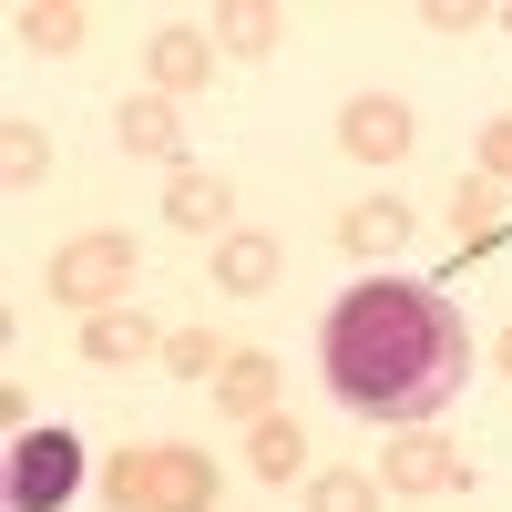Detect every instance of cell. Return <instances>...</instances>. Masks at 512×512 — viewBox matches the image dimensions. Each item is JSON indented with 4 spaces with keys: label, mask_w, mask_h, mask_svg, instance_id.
Returning <instances> with one entry per match:
<instances>
[{
    "label": "cell",
    "mask_w": 512,
    "mask_h": 512,
    "mask_svg": "<svg viewBox=\"0 0 512 512\" xmlns=\"http://www.w3.org/2000/svg\"><path fill=\"white\" fill-rule=\"evenodd\" d=\"M461 379H472V338H461L451 297L410 277H369L328 308V390L369 420H431Z\"/></svg>",
    "instance_id": "obj_1"
},
{
    "label": "cell",
    "mask_w": 512,
    "mask_h": 512,
    "mask_svg": "<svg viewBox=\"0 0 512 512\" xmlns=\"http://www.w3.org/2000/svg\"><path fill=\"white\" fill-rule=\"evenodd\" d=\"M123 287H134V236H113V226H103V236H72V246L52 256V297H62V308H93V318H103Z\"/></svg>",
    "instance_id": "obj_2"
},
{
    "label": "cell",
    "mask_w": 512,
    "mask_h": 512,
    "mask_svg": "<svg viewBox=\"0 0 512 512\" xmlns=\"http://www.w3.org/2000/svg\"><path fill=\"white\" fill-rule=\"evenodd\" d=\"M82 482V441L72 431H21L11 441V512H62Z\"/></svg>",
    "instance_id": "obj_3"
},
{
    "label": "cell",
    "mask_w": 512,
    "mask_h": 512,
    "mask_svg": "<svg viewBox=\"0 0 512 512\" xmlns=\"http://www.w3.org/2000/svg\"><path fill=\"white\" fill-rule=\"evenodd\" d=\"M144 512H216V461L175 451V441H144Z\"/></svg>",
    "instance_id": "obj_4"
},
{
    "label": "cell",
    "mask_w": 512,
    "mask_h": 512,
    "mask_svg": "<svg viewBox=\"0 0 512 512\" xmlns=\"http://www.w3.org/2000/svg\"><path fill=\"white\" fill-rule=\"evenodd\" d=\"M410 134H420V123H410V103H390V93H359L349 113H338V144H349L359 164H400Z\"/></svg>",
    "instance_id": "obj_5"
},
{
    "label": "cell",
    "mask_w": 512,
    "mask_h": 512,
    "mask_svg": "<svg viewBox=\"0 0 512 512\" xmlns=\"http://www.w3.org/2000/svg\"><path fill=\"white\" fill-rule=\"evenodd\" d=\"M379 482H390V492H451V482H461V451H451L441 431H400L390 461H379Z\"/></svg>",
    "instance_id": "obj_6"
},
{
    "label": "cell",
    "mask_w": 512,
    "mask_h": 512,
    "mask_svg": "<svg viewBox=\"0 0 512 512\" xmlns=\"http://www.w3.org/2000/svg\"><path fill=\"white\" fill-rule=\"evenodd\" d=\"M226 216H236L226 175H175V185H164V226H175V236H226Z\"/></svg>",
    "instance_id": "obj_7"
},
{
    "label": "cell",
    "mask_w": 512,
    "mask_h": 512,
    "mask_svg": "<svg viewBox=\"0 0 512 512\" xmlns=\"http://www.w3.org/2000/svg\"><path fill=\"white\" fill-rule=\"evenodd\" d=\"M144 72H154V93H164V103H175V93H195V82H205V72H216V52H205V41H195V31H175V21H164V31L144 41Z\"/></svg>",
    "instance_id": "obj_8"
},
{
    "label": "cell",
    "mask_w": 512,
    "mask_h": 512,
    "mask_svg": "<svg viewBox=\"0 0 512 512\" xmlns=\"http://www.w3.org/2000/svg\"><path fill=\"white\" fill-rule=\"evenodd\" d=\"M82 359H93V369H134V359H164V338L134 308H103L93 328H82Z\"/></svg>",
    "instance_id": "obj_9"
},
{
    "label": "cell",
    "mask_w": 512,
    "mask_h": 512,
    "mask_svg": "<svg viewBox=\"0 0 512 512\" xmlns=\"http://www.w3.org/2000/svg\"><path fill=\"white\" fill-rule=\"evenodd\" d=\"M338 246H349V256H400V246H410V205H400V195L349 205V216H338Z\"/></svg>",
    "instance_id": "obj_10"
},
{
    "label": "cell",
    "mask_w": 512,
    "mask_h": 512,
    "mask_svg": "<svg viewBox=\"0 0 512 512\" xmlns=\"http://www.w3.org/2000/svg\"><path fill=\"white\" fill-rule=\"evenodd\" d=\"M246 461H256V482H297L308 472V431H297V420H246Z\"/></svg>",
    "instance_id": "obj_11"
},
{
    "label": "cell",
    "mask_w": 512,
    "mask_h": 512,
    "mask_svg": "<svg viewBox=\"0 0 512 512\" xmlns=\"http://www.w3.org/2000/svg\"><path fill=\"white\" fill-rule=\"evenodd\" d=\"M113 144H123V154H175V144H185V113L164 103V93H144V103L113 113Z\"/></svg>",
    "instance_id": "obj_12"
},
{
    "label": "cell",
    "mask_w": 512,
    "mask_h": 512,
    "mask_svg": "<svg viewBox=\"0 0 512 512\" xmlns=\"http://www.w3.org/2000/svg\"><path fill=\"white\" fill-rule=\"evenodd\" d=\"M216 400H226L236 420H267V410H277V359H267V349H236L226 379H216Z\"/></svg>",
    "instance_id": "obj_13"
},
{
    "label": "cell",
    "mask_w": 512,
    "mask_h": 512,
    "mask_svg": "<svg viewBox=\"0 0 512 512\" xmlns=\"http://www.w3.org/2000/svg\"><path fill=\"white\" fill-rule=\"evenodd\" d=\"M216 277H226L236 297H267V287H277V236H226V246H216Z\"/></svg>",
    "instance_id": "obj_14"
},
{
    "label": "cell",
    "mask_w": 512,
    "mask_h": 512,
    "mask_svg": "<svg viewBox=\"0 0 512 512\" xmlns=\"http://www.w3.org/2000/svg\"><path fill=\"white\" fill-rule=\"evenodd\" d=\"M216 41H226L236 62H267V52H277V11H267V0H226V11H216Z\"/></svg>",
    "instance_id": "obj_15"
},
{
    "label": "cell",
    "mask_w": 512,
    "mask_h": 512,
    "mask_svg": "<svg viewBox=\"0 0 512 512\" xmlns=\"http://www.w3.org/2000/svg\"><path fill=\"white\" fill-rule=\"evenodd\" d=\"M21 41H31V52H72V41H82V21H93V11H72V0H21Z\"/></svg>",
    "instance_id": "obj_16"
},
{
    "label": "cell",
    "mask_w": 512,
    "mask_h": 512,
    "mask_svg": "<svg viewBox=\"0 0 512 512\" xmlns=\"http://www.w3.org/2000/svg\"><path fill=\"white\" fill-rule=\"evenodd\" d=\"M451 226H461V236H502V226H512V185H492V175L461 185V195H451Z\"/></svg>",
    "instance_id": "obj_17"
},
{
    "label": "cell",
    "mask_w": 512,
    "mask_h": 512,
    "mask_svg": "<svg viewBox=\"0 0 512 512\" xmlns=\"http://www.w3.org/2000/svg\"><path fill=\"white\" fill-rule=\"evenodd\" d=\"M226 359H236V349H226L216 328H185V338H164V369H175V379H226Z\"/></svg>",
    "instance_id": "obj_18"
},
{
    "label": "cell",
    "mask_w": 512,
    "mask_h": 512,
    "mask_svg": "<svg viewBox=\"0 0 512 512\" xmlns=\"http://www.w3.org/2000/svg\"><path fill=\"white\" fill-rule=\"evenodd\" d=\"M308 512H379V482L369 472H318L308 482Z\"/></svg>",
    "instance_id": "obj_19"
},
{
    "label": "cell",
    "mask_w": 512,
    "mask_h": 512,
    "mask_svg": "<svg viewBox=\"0 0 512 512\" xmlns=\"http://www.w3.org/2000/svg\"><path fill=\"white\" fill-rule=\"evenodd\" d=\"M0 175H11V185H41V175H52V144H41L31 123H11V134H0Z\"/></svg>",
    "instance_id": "obj_20"
},
{
    "label": "cell",
    "mask_w": 512,
    "mask_h": 512,
    "mask_svg": "<svg viewBox=\"0 0 512 512\" xmlns=\"http://www.w3.org/2000/svg\"><path fill=\"white\" fill-rule=\"evenodd\" d=\"M103 502H113V512H144V441L103 461Z\"/></svg>",
    "instance_id": "obj_21"
},
{
    "label": "cell",
    "mask_w": 512,
    "mask_h": 512,
    "mask_svg": "<svg viewBox=\"0 0 512 512\" xmlns=\"http://www.w3.org/2000/svg\"><path fill=\"white\" fill-rule=\"evenodd\" d=\"M482 175H492V185H512V113L482 134Z\"/></svg>",
    "instance_id": "obj_22"
},
{
    "label": "cell",
    "mask_w": 512,
    "mask_h": 512,
    "mask_svg": "<svg viewBox=\"0 0 512 512\" xmlns=\"http://www.w3.org/2000/svg\"><path fill=\"white\" fill-rule=\"evenodd\" d=\"M420 21H431V31H472V21H492V11H472V0H420Z\"/></svg>",
    "instance_id": "obj_23"
},
{
    "label": "cell",
    "mask_w": 512,
    "mask_h": 512,
    "mask_svg": "<svg viewBox=\"0 0 512 512\" xmlns=\"http://www.w3.org/2000/svg\"><path fill=\"white\" fill-rule=\"evenodd\" d=\"M502 369H512V338H502Z\"/></svg>",
    "instance_id": "obj_24"
}]
</instances>
